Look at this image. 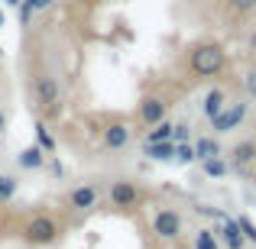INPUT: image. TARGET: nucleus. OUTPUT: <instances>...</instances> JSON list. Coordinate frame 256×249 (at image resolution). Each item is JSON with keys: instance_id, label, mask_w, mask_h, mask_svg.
<instances>
[{"instance_id": "1", "label": "nucleus", "mask_w": 256, "mask_h": 249, "mask_svg": "<svg viewBox=\"0 0 256 249\" xmlns=\"http://www.w3.org/2000/svg\"><path fill=\"white\" fill-rule=\"evenodd\" d=\"M227 68V52L220 42H198L188 52V71L194 78H214Z\"/></svg>"}, {"instance_id": "2", "label": "nucleus", "mask_w": 256, "mask_h": 249, "mask_svg": "<svg viewBox=\"0 0 256 249\" xmlns=\"http://www.w3.org/2000/svg\"><path fill=\"white\" fill-rule=\"evenodd\" d=\"M32 97H36V104L42 107V113L49 120L62 113V91H58V81L49 75V71L36 75V81H32Z\"/></svg>"}, {"instance_id": "3", "label": "nucleus", "mask_w": 256, "mask_h": 249, "mask_svg": "<svg viewBox=\"0 0 256 249\" xmlns=\"http://www.w3.org/2000/svg\"><path fill=\"white\" fill-rule=\"evenodd\" d=\"M56 240H58V224L52 217H46V214L32 217L23 227V243H30V246H52Z\"/></svg>"}, {"instance_id": "4", "label": "nucleus", "mask_w": 256, "mask_h": 249, "mask_svg": "<svg viewBox=\"0 0 256 249\" xmlns=\"http://www.w3.org/2000/svg\"><path fill=\"white\" fill-rule=\"evenodd\" d=\"M107 201H110V207H120V211H133V207L143 201V191H140L133 181L117 178V181H110V188H107Z\"/></svg>"}, {"instance_id": "5", "label": "nucleus", "mask_w": 256, "mask_h": 249, "mask_svg": "<svg viewBox=\"0 0 256 249\" xmlns=\"http://www.w3.org/2000/svg\"><path fill=\"white\" fill-rule=\"evenodd\" d=\"M246 110H250V107H246V100H227V107L211 120V130L214 133H234L246 120Z\"/></svg>"}, {"instance_id": "6", "label": "nucleus", "mask_w": 256, "mask_h": 249, "mask_svg": "<svg viewBox=\"0 0 256 249\" xmlns=\"http://www.w3.org/2000/svg\"><path fill=\"white\" fill-rule=\"evenodd\" d=\"M152 233L159 240H178L182 237V214L175 207H159L152 214Z\"/></svg>"}, {"instance_id": "7", "label": "nucleus", "mask_w": 256, "mask_h": 249, "mask_svg": "<svg viewBox=\"0 0 256 249\" xmlns=\"http://www.w3.org/2000/svg\"><path fill=\"white\" fill-rule=\"evenodd\" d=\"M68 207L75 214H88V211H94V207L100 204V188L98 185H91V181H82V185H75L68 191Z\"/></svg>"}, {"instance_id": "8", "label": "nucleus", "mask_w": 256, "mask_h": 249, "mask_svg": "<svg viewBox=\"0 0 256 249\" xmlns=\"http://www.w3.org/2000/svg\"><path fill=\"white\" fill-rule=\"evenodd\" d=\"M130 143H133V130L124 120H114V123H107L104 130H100V146L110 149V152H124Z\"/></svg>"}, {"instance_id": "9", "label": "nucleus", "mask_w": 256, "mask_h": 249, "mask_svg": "<svg viewBox=\"0 0 256 249\" xmlns=\"http://www.w3.org/2000/svg\"><path fill=\"white\" fill-rule=\"evenodd\" d=\"M227 162H230L234 172L246 175V172L256 165V143H253V139H244V143H237V146L230 149V159H227Z\"/></svg>"}, {"instance_id": "10", "label": "nucleus", "mask_w": 256, "mask_h": 249, "mask_svg": "<svg viewBox=\"0 0 256 249\" xmlns=\"http://www.w3.org/2000/svg\"><path fill=\"white\" fill-rule=\"evenodd\" d=\"M136 117H140V123H143L146 130H150V126H156V123H162V120H166V100H159V97H143V100H140Z\"/></svg>"}, {"instance_id": "11", "label": "nucleus", "mask_w": 256, "mask_h": 249, "mask_svg": "<svg viewBox=\"0 0 256 249\" xmlns=\"http://www.w3.org/2000/svg\"><path fill=\"white\" fill-rule=\"evenodd\" d=\"M214 233L220 237V243H224L227 249H244V246H246L244 233H240V224H237V217H224V220H220V227H218Z\"/></svg>"}, {"instance_id": "12", "label": "nucleus", "mask_w": 256, "mask_h": 249, "mask_svg": "<svg viewBox=\"0 0 256 249\" xmlns=\"http://www.w3.org/2000/svg\"><path fill=\"white\" fill-rule=\"evenodd\" d=\"M46 152L39 149V146H26V149H20V156H16V165L23 168V172H39V168L46 165Z\"/></svg>"}, {"instance_id": "13", "label": "nucleus", "mask_w": 256, "mask_h": 249, "mask_svg": "<svg viewBox=\"0 0 256 249\" xmlns=\"http://www.w3.org/2000/svg\"><path fill=\"white\" fill-rule=\"evenodd\" d=\"M224 107H227V91H220V87H211V91L204 94V100H201V113H204L208 120H214Z\"/></svg>"}, {"instance_id": "14", "label": "nucleus", "mask_w": 256, "mask_h": 249, "mask_svg": "<svg viewBox=\"0 0 256 249\" xmlns=\"http://www.w3.org/2000/svg\"><path fill=\"white\" fill-rule=\"evenodd\" d=\"M192 146H194V162H204V159L224 156V152H220V143H218L214 136H198Z\"/></svg>"}, {"instance_id": "15", "label": "nucleus", "mask_w": 256, "mask_h": 249, "mask_svg": "<svg viewBox=\"0 0 256 249\" xmlns=\"http://www.w3.org/2000/svg\"><path fill=\"white\" fill-rule=\"evenodd\" d=\"M143 156H150L152 162H172L175 159V143H143Z\"/></svg>"}, {"instance_id": "16", "label": "nucleus", "mask_w": 256, "mask_h": 249, "mask_svg": "<svg viewBox=\"0 0 256 249\" xmlns=\"http://www.w3.org/2000/svg\"><path fill=\"white\" fill-rule=\"evenodd\" d=\"M32 130H36V146H39V149H42L46 156H56V152H58V143H56V136H52V130L46 126V120H36V126H32Z\"/></svg>"}, {"instance_id": "17", "label": "nucleus", "mask_w": 256, "mask_h": 249, "mask_svg": "<svg viewBox=\"0 0 256 249\" xmlns=\"http://www.w3.org/2000/svg\"><path fill=\"white\" fill-rule=\"evenodd\" d=\"M201 172H204L208 178H224V175L230 172V162H227V156H214V159H204V162H201Z\"/></svg>"}, {"instance_id": "18", "label": "nucleus", "mask_w": 256, "mask_h": 249, "mask_svg": "<svg viewBox=\"0 0 256 249\" xmlns=\"http://www.w3.org/2000/svg\"><path fill=\"white\" fill-rule=\"evenodd\" d=\"M172 126H175V123H169V120H162V123L150 126L143 143H169V139H172Z\"/></svg>"}, {"instance_id": "19", "label": "nucleus", "mask_w": 256, "mask_h": 249, "mask_svg": "<svg viewBox=\"0 0 256 249\" xmlns=\"http://www.w3.org/2000/svg\"><path fill=\"white\" fill-rule=\"evenodd\" d=\"M194 249H220V240L214 230H208V227H201L198 233H194Z\"/></svg>"}, {"instance_id": "20", "label": "nucleus", "mask_w": 256, "mask_h": 249, "mask_svg": "<svg viewBox=\"0 0 256 249\" xmlns=\"http://www.w3.org/2000/svg\"><path fill=\"white\" fill-rule=\"evenodd\" d=\"M20 181L13 178V175H0V204H6V201H13V194H16Z\"/></svg>"}, {"instance_id": "21", "label": "nucleus", "mask_w": 256, "mask_h": 249, "mask_svg": "<svg viewBox=\"0 0 256 249\" xmlns=\"http://www.w3.org/2000/svg\"><path fill=\"white\" fill-rule=\"evenodd\" d=\"M172 162L192 165V162H194V146H192V143H175V159H172Z\"/></svg>"}, {"instance_id": "22", "label": "nucleus", "mask_w": 256, "mask_h": 249, "mask_svg": "<svg viewBox=\"0 0 256 249\" xmlns=\"http://www.w3.org/2000/svg\"><path fill=\"white\" fill-rule=\"evenodd\" d=\"M237 224H240V233H244V240L246 243H256V224L250 217H237Z\"/></svg>"}, {"instance_id": "23", "label": "nucleus", "mask_w": 256, "mask_h": 249, "mask_svg": "<svg viewBox=\"0 0 256 249\" xmlns=\"http://www.w3.org/2000/svg\"><path fill=\"white\" fill-rule=\"evenodd\" d=\"M192 139V126L188 123H175L172 126V143H188Z\"/></svg>"}, {"instance_id": "24", "label": "nucleus", "mask_w": 256, "mask_h": 249, "mask_svg": "<svg viewBox=\"0 0 256 249\" xmlns=\"http://www.w3.org/2000/svg\"><path fill=\"white\" fill-rule=\"evenodd\" d=\"M20 3H26V6H30L32 13H36V10H46V6H52L56 0H20Z\"/></svg>"}, {"instance_id": "25", "label": "nucleus", "mask_w": 256, "mask_h": 249, "mask_svg": "<svg viewBox=\"0 0 256 249\" xmlns=\"http://www.w3.org/2000/svg\"><path fill=\"white\" fill-rule=\"evenodd\" d=\"M244 84H246V94H253V97H256V68L250 71V75H246V81H244Z\"/></svg>"}, {"instance_id": "26", "label": "nucleus", "mask_w": 256, "mask_h": 249, "mask_svg": "<svg viewBox=\"0 0 256 249\" xmlns=\"http://www.w3.org/2000/svg\"><path fill=\"white\" fill-rule=\"evenodd\" d=\"M253 3H256V0H230L234 10H253Z\"/></svg>"}, {"instance_id": "27", "label": "nucleus", "mask_w": 256, "mask_h": 249, "mask_svg": "<svg viewBox=\"0 0 256 249\" xmlns=\"http://www.w3.org/2000/svg\"><path fill=\"white\" fill-rule=\"evenodd\" d=\"M6 133V110H0V136Z\"/></svg>"}, {"instance_id": "28", "label": "nucleus", "mask_w": 256, "mask_h": 249, "mask_svg": "<svg viewBox=\"0 0 256 249\" xmlns=\"http://www.w3.org/2000/svg\"><path fill=\"white\" fill-rule=\"evenodd\" d=\"M4 3H6V6H20V0H4Z\"/></svg>"}, {"instance_id": "29", "label": "nucleus", "mask_w": 256, "mask_h": 249, "mask_svg": "<svg viewBox=\"0 0 256 249\" xmlns=\"http://www.w3.org/2000/svg\"><path fill=\"white\" fill-rule=\"evenodd\" d=\"M0 26H4V13H0Z\"/></svg>"}, {"instance_id": "30", "label": "nucleus", "mask_w": 256, "mask_h": 249, "mask_svg": "<svg viewBox=\"0 0 256 249\" xmlns=\"http://www.w3.org/2000/svg\"><path fill=\"white\" fill-rule=\"evenodd\" d=\"M253 10H256V3H253Z\"/></svg>"}]
</instances>
